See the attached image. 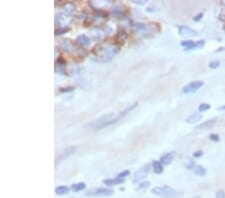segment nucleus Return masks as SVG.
<instances>
[{"label": "nucleus", "mask_w": 225, "mask_h": 198, "mask_svg": "<svg viewBox=\"0 0 225 198\" xmlns=\"http://www.w3.org/2000/svg\"><path fill=\"white\" fill-rule=\"evenodd\" d=\"M150 184V182L149 181H146V182H142V183L138 186V189H142V188H146V187H148Z\"/></svg>", "instance_id": "nucleus-31"}, {"label": "nucleus", "mask_w": 225, "mask_h": 198, "mask_svg": "<svg viewBox=\"0 0 225 198\" xmlns=\"http://www.w3.org/2000/svg\"><path fill=\"white\" fill-rule=\"evenodd\" d=\"M70 30V28L69 27H66V26H64V27H61V28H59V29H57L55 31V35H61V34H63V33H66V32H68Z\"/></svg>", "instance_id": "nucleus-25"}, {"label": "nucleus", "mask_w": 225, "mask_h": 198, "mask_svg": "<svg viewBox=\"0 0 225 198\" xmlns=\"http://www.w3.org/2000/svg\"><path fill=\"white\" fill-rule=\"evenodd\" d=\"M126 38H127V34L124 31H120V32L117 33V35H116V40L119 43H124Z\"/></svg>", "instance_id": "nucleus-23"}, {"label": "nucleus", "mask_w": 225, "mask_h": 198, "mask_svg": "<svg viewBox=\"0 0 225 198\" xmlns=\"http://www.w3.org/2000/svg\"><path fill=\"white\" fill-rule=\"evenodd\" d=\"M76 150H77V147H76V146H69V147H67V148L64 149L59 154V156L57 157V159H56V161H55V164L57 165L58 163H60V162H62L65 159L69 158L71 155H73L75 153Z\"/></svg>", "instance_id": "nucleus-7"}, {"label": "nucleus", "mask_w": 225, "mask_h": 198, "mask_svg": "<svg viewBox=\"0 0 225 198\" xmlns=\"http://www.w3.org/2000/svg\"><path fill=\"white\" fill-rule=\"evenodd\" d=\"M120 118L118 114H115V113H107L103 116H101V117L97 118L95 120H93L92 122H90L88 124V127H90L91 129H94V130H100V129H103L107 126H110L112 124L116 123L117 121H119Z\"/></svg>", "instance_id": "nucleus-2"}, {"label": "nucleus", "mask_w": 225, "mask_h": 198, "mask_svg": "<svg viewBox=\"0 0 225 198\" xmlns=\"http://www.w3.org/2000/svg\"><path fill=\"white\" fill-rule=\"evenodd\" d=\"M151 192L153 194H155L157 196L160 197H172L177 194V191L175 189H173L170 186H158L154 187Z\"/></svg>", "instance_id": "nucleus-3"}, {"label": "nucleus", "mask_w": 225, "mask_h": 198, "mask_svg": "<svg viewBox=\"0 0 225 198\" xmlns=\"http://www.w3.org/2000/svg\"><path fill=\"white\" fill-rule=\"evenodd\" d=\"M194 161H192V160H189V162L186 164V168L187 169H194Z\"/></svg>", "instance_id": "nucleus-33"}, {"label": "nucleus", "mask_w": 225, "mask_h": 198, "mask_svg": "<svg viewBox=\"0 0 225 198\" xmlns=\"http://www.w3.org/2000/svg\"><path fill=\"white\" fill-rule=\"evenodd\" d=\"M216 198H225V192L223 190H219L216 192Z\"/></svg>", "instance_id": "nucleus-32"}, {"label": "nucleus", "mask_w": 225, "mask_h": 198, "mask_svg": "<svg viewBox=\"0 0 225 198\" xmlns=\"http://www.w3.org/2000/svg\"><path fill=\"white\" fill-rule=\"evenodd\" d=\"M119 51V47L114 43L99 44L93 50V60L96 62H110Z\"/></svg>", "instance_id": "nucleus-1"}, {"label": "nucleus", "mask_w": 225, "mask_h": 198, "mask_svg": "<svg viewBox=\"0 0 225 198\" xmlns=\"http://www.w3.org/2000/svg\"><path fill=\"white\" fill-rule=\"evenodd\" d=\"M152 169L154 171V173L156 174H160L163 172V166H162V163L160 161L158 160H154L152 162Z\"/></svg>", "instance_id": "nucleus-18"}, {"label": "nucleus", "mask_w": 225, "mask_h": 198, "mask_svg": "<svg viewBox=\"0 0 225 198\" xmlns=\"http://www.w3.org/2000/svg\"><path fill=\"white\" fill-rule=\"evenodd\" d=\"M205 45V41L204 40H200V41L194 42L192 40H184L181 41V46L184 47L185 50H193V49H199L202 48Z\"/></svg>", "instance_id": "nucleus-6"}, {"label": "nucleus", "mask_w": 225, "mask_h": 198, "mask_svg": "<svg viewBox=\"0 0 225 198\" xmlns=\"http://www.w3.org/2000/svg\"><path fill=\"white\" fill-rule=\"evenodd\" d=\"M216 123V118H212V119H209V120H206L202 122L201 124H199L196 126V129L198 130H207V129H210L212 128L214 124Z\"/></svg>", "instance_id": "nucleus-11"}, {"label": "nucleus", "mask_w": 225, "mask_h": 198, "mask_svg": "<svg viewBox=\"0 0 225 198\" xmlns=\"http://www.w3.org/2000/svg\"><path fill=\"white\" fill-rule=\"evenodd\" d=\"M60 48L62 49L64 52H71L74 50L73 45L69 40H62V42L60 43Z\"/></svg>", "instance_id": "nucleus-13"}, {"label": "nucleus", "mask_w": 225, "mask_h": 198, "mask_svg": "<svg viewBox=\"0 0 225 198\" xmlns=\"http://www.w3.org/2000/svg\"><path fill=\"white\" fill-rule=\"evenodd\" d=\"M209 138H210V140L211 141H213V142H217V141H219V135H217V134H211L210 136H209Z\"/></svg>", "instance_id": "nucleus-30"}, {"label": "nucleus", "mask_w": 225, "mask_h": 198, "mask_svg": "<svg viewBox=\"0 0 225 198\" xmlns=\"http://www.w3.org/2000/svg\"><path fill=\"white\" fill-rule=\"evenodd\" d=\"M69 192V188L67 186H58L55 188V193L57 195H65Z\"/></svg>", "instance_id": "nucleus-21"}, {"label": "nucleus", "mask_w": 225, "mask_h": 198, "mask_svg": "<svg viewBox=\"0 0 225 198\" xmlns=\"http://www.w3.org/2000/svg\"><path fill=\"white\" fill-rule=\"evenodd\" d=\"M204 85V82L201 80H196V81H192V82L186 84L184 87L182 88V92L184 94H190L193 92H196V91L201 88Z\"/></svg>", "instance_id": "nucleus-5"}, {"label": "nucleus", "mask_w": 225, "mask_h": 198, "mask_svg": "<svg viewBox=\"0 0 225 198\" xmlns=\"http://www.w3.org/2000/svg\"><path fill=\"white\" fill-rule=\"evenodd\" d=\"M219 110H225V105H223V106H220V107L218 108Z\"/></svg>", "instance_id": "nucleus-36"}, {"label": "nucleus", "mask_w": 225, "mask_h": 198, "mask_svg": "<svg viewBox=\"0 0 225 198\" xmlns=\"http://www.w3.org/2000/svg\"><path fill=\"white\" fill-rule=\"evenodd\" d=\"M222 50H225V48H219V49L217 50L216 52H218V51H222Z\"/></svg>", "instance_id": "nucleus-37"}, {"label": "nucleus", "mask_w": 225, "mask_h": 198, "mask_svg": "<svg viewBox=\"0 0 225 198\" xmlns=\"http://www.w3.org/2000/svg\"><path fill=\"white\" fill-rule=\"evenodd\" d=\"M74 90V87L72 86H69V87H64V88H60V92L61 93H65V92H71V91Z\"/></svg>", "instance_id": "nucleus-27"}, {"label": "nucleus", "mask_w": 225, "mask_h": 198, "mask_svg": "<svg viewBox=\"0 0 225 198\" xmlns=\"http://www.w3.org/2000/svg\"><path fill=\"white\" fill-rule=\"evenodd\" d=\"M201 118H202V114H200V113H193V114H191L190 116H189V117H187L185 121L187 123H189V124H193V123H196L197 121H200Z\"/></svg>", "instance_id": "nucleus-15"}, {"label": "nucleus", "mask_w": 225, "mask_h": 198, "mask_svg": "<svg viewBox=\"0 0 225 198\" xmlns=\"http://www.w3.org/2000/svg\"><path fill=\"white\" fill-rule=\"evenodd\" d=\"M86 188V184L84 182H79V183H76V184H72L71 185V190L74 191V192H79V191H82L83 189Z\"/></svg>", "instance_id": "nucleus-20"}, {"label": "nucleus", "mask_w": 225, "mask_h": 198, "mask_svg": "<svg viewBox=\"0 0 225 198\" xmlns=\"http://www.w3.org/2000/svg\"><path fill=\"white\" fill-rule=\"evenodd\" d=\"M130 174V171L129 170H124V171H122L120 172V173L117 175V178H120V179H124L126 176H128Z\"/></svg>", "instance_id": "nucleus-26"}, {"label": "nucleus", "mask_w": 225, "mask_h": 198, "mask_svg": "<svg viewBox=\"0 0 225 198\" xmlns=\"http://www.w3.org/2000/svg\"><path fill=\"white\" fill-rule=\"evenodd\" d=\"M203 155V152L202 151H196L193 153V157L194 158H199V157H201Z\"/></svg>", "instance_id": "nucleus-34"}, {"label": "nucleus", "mask_w": 225, "mask_h": 198, "mask_svg": "<svg viewBox=\"0 0 225 198\" xmlns=\"http://www.w3.org/2000/svg\"><path fill=\"white\" fill-rule=\"evenodd\" d=\"M114 193V191L111 188H106V187H100V188H92L89 189L87 192L85 193L86 196H101V197H105V196H110Z\"/></svg>", "instance_id": "nucleus-4"}, {"label": "nucleus", "mask_w": 225, "mask_h": 198, "mask_svg": "<svg viewBox=\"0 0 225 198\" xmlns=\"http://www.w3.org/2000/svg\"><path fill=\"white\" fill-rule=\"evenodd\" d=\"M175 155H176V152L175 151H170V152H167L164 155H162L160 157V162L162 164L164 165H168L170 164L171 162L173 161V159L175 158Z\"/></svg>", "instance_id": "nucleus-10"}, {"label": "nucleus", "mask_w": 225, "mask_h": 198, "mask_svg": "<svg viewBox=\"0 0 225 198\" xmlns=\"http://www.w3.org/2000/svg\"><path fill=\"white\" fill-rule=\"evenodd\" d=\"M194 174L197 175V176H204L206 174V169L205 167H203L201 165H196L194 167Z\"/></svg>", "instance_id": "nucleus-19"}, {"label": "nucleus", "mask_w": 225, "mask_h": 198, "mask_svg": "<svg viewBox=\"0 0 225 198\" xmlns=\"http://www.w3.org/2000/svg\"><path fill=\"white\" fill-rule=\"evenodd\" d=\"M74 8H75V6H74L73 3H71V2L66 3L65 6H64V12L63 13L65 15H67V16H69V15L74 11Z\"/></svg>", "instance_id": "nucleus-22"}, {"label": "nucleus", "mask_w": 225, "mask_h": 198, "mask_svg": "<svg viewBox=\"0 0 225 198\" xmlns=\"http://www.w3.org/2000/svg\"><path fill=\"white\" fill-rule=\"evenodd\" d=\"M55 71L57 73L60 74H64L65 73V62L62 58H59L56 62V66H55Z\"/></svg>", "instance_id": "nucleus-14"}, {"label": "nucleus", "mask_w": 225, "mask_h": 198, "mask_svg": "<svg viewBox=\"0 0 225 198\" xmlns=\"http://www.w3.org/2000/svg\"><path fill=\"white\" fill-rule=\"evenodd\" d=\"M219 65H220V62L217 61V60H215V61L209 62V67H210V68H217Z\"/></svg>", "instance_id": "nucleus-28"}, {"label": "nucleus", "mask_w": 225, "mask_h": 198, "mask_svg": "<svg viewBox=\"0 0 225 198\" xmlns=\"http://www.w3.org/2000/svg\"><path fill=\"white\" fill-rule=\"evenodd\" d=\"M133 2L136 4H144L145 3V1H136V0H133Z\"/></svg>", "instance_id": "nucleus-35"}, {"label": "nucleus", "mask_w": 225, "mask_h": 198, "mask_svg": "<svg viewBox=\"0 0 225 198\" xmlns=\"http://www.w3.org/2000/svg\"><path fill=\"white\" fill-rule=\"evenodd\" d=\"M202 17H203V13H202V12L198 13L197 15H195V16L193 17V21H195V22L200 21V20L202 19Z\"/></svg>", "instance_id": "nucleus-29"}, {"label": "nucleus", "mask_w": 225, "mask_h": 198, "mask_svg": "<svg viewBox=\"0 0 225 198\" xmlns=\"http://www.w3.org/2000/svg\"><path fill=\"white\" fill-rule=\"evenodd\" d=\"M138 105V102H134L133 104H131V105H129L128 107H126L124 110H122V111H120V112L118 113V116H119V118L121 119V118H123L124 116H126L128 113H130L132 110H133L136 106Z\"/></svg>", "instance_id": "nucleus-16"}, {"label": "nucleus", "mask_w": 225, "mask_h": 198, "mask_svg": "<svg viewBox=\"0 0 225 198\" xmlns=\"http://www.w3.org/2000/svg\"><path fill=\"white\" fill-rule=\"evenodd\" d=\"M223 30H224V31H225V26H224V28H223Z\"/></svg>", "instance_id": "nucleus-38"}, {"label": "nucleus", "mask_w": 225, "mask_h": 198, "mask_svg": "<svg viewBox=\"0 0 225 198\" xmlns=\"http://www.w3.org/2000/svg\"><path fill=\"white\" fill-rule=\"evenodd\" d=\"M103 183L105 185H108V186L119 185V184L124 183V179H120V178H117V177H115L114 179H105V180H103Z\"/></svg>", "instance_id": "nucleus-17"}, {"label": "nucleus", "mask_w": 225, "mask_h": 198, "mask_svg": "<svg viewBox=\"0 0 225 198\" xmlns=\"http://www.w3.org/2000/svg\"><path fill=\"white\" fill-rule=\"evenodd\" d=\"M178 30H179V34L182 37H192V36H197L198 35L197 31L191 29L188 26H185V25H181V26H179L178 27Z\"/></svg>", "instance_id": "nucleus-9"}, {"label": "nucleus", "mask_w": 225, "mask_h": 198, "mask_svg": "<svg viewBox=\"0 0 225 198\" xmlns=\"http://www.w3.org/2000/svg\"><path fill=\"white\" fill-rule=\"evenodd\" d=\"M149 170H150L149 164H145L144 166H142L140 169H138L133 174V183H136V182L142 180L143 178H145L147 174L149 173Z\"/></svg>", "instance_id": "nucleus-8"}, {"label": "nucleus", "mask_w": 225, "mask_h": 198, "mask_svg": "<svg viewBox=\"0 0 225 198\" xmlns=\"http://www.w3.org/2000/svg\"><path fill=\"white\" fill-rule=\"evenodd\" d=\"M210 104H207V103H201L199 105L198 107V110L200 111V112H203V111H207L208 109H210Z\"/></svg>", "instance_id": "nucleus-24"}, {"label": "nucleus", "mask_w": 225, "mask_h": 198, "mask_svg": "<svg viewBox=\"0 0 225 198\" xmlns=\"http://www.w3.org/2000/svg\"><path fill=\"white\" fill-rule=\"evenodd\" d=\"M76 43L81 47H88L90 45V38H88L86 35H79L76 38Z\"/></svg>", "instance_id": "nucleus-12"}]
</instances>
